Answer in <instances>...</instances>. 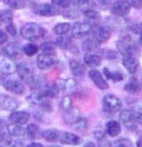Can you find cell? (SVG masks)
<instances>
[{
  "label": "cell",
  "mask_w": 142,
  "mask_h": 147,
  "mask_svg": "<svg viewBox=\"0 0 142 147\" xmlns=\"http://www.w3.org/2000/svg\"><path fill=\"white\" fill-rule=\"evenodd\" d=\"M21 36L29 41H35L46 36V31L36 22H27L21 27Z\"/></svg>",
  "instance_id": "cell-1"
},
{
  "label": "cell",
  "mask_w": 142,
  "mask_h": 147,
  "mask_svg": "<svg viewBox=\"0 0 142 147\" xmlns=\"http://www.w3.org/2000/svg\"><path fill=\"white\" fill-rule=\"evenodd\" d=\"M117 47H118L119 53L123 57L134 56V54L137 53V46L130 36L120 37L117 41Z\"/></svg>",
  "instance_id": "cell-2"
},
{
  "label": "cell",
  "mask_w": 142,
  "mask_h": 147,
  "mask_svg": "<svg viewBox=\"0 0 142 147\" xmlns=\"http://www.w3.org/2000/svg\"><path fill=\"white\" fill-rule=\"evenodd\" d=\"M102 106L103 109L108 113H117L121 109L122 107V101L120 100L115 95H106L102 99Z\"/></svg>",
  "instance_id": "cell-3"
},
{
  "label": "cell",
  "mask_w": 142,
  "mask_h": 147,
  "mask_svg": "<svg viewBox=\"0 0 142 147\" xmlns=\"http://www.w3.org/2000/svg\"><path fill=\"white\" fill-rule=\"evenodd\" d=\"M91 34H92V37L97 40L99 44H102V42L108 41L109 38L111 37V30L107 26L96 25L91 29Z\"/></svg>",
  "instance_id": "cell-4"
},
{
  "label": "cell",
  "mask_w": 142,
  "mask_h": 147,
  "mask_svg": "<svg viewBox=\"0 0 142 147\" xmlns=\"http://www.w3.org/2000/svg\"><path fill=\"white\" fill-rule=\"evenodd\" d=\"M92 26L88 22H76L73 26H71V35L73 38H84L89 34H91Z\"/></svg>",
  "instance_id": "cell-5"
},
{
  "label": "cell",
  "mask_w": 142,
  "mask_h": 147,
  "mask_svg": "<svg viewBox=\"0 0 142 147\" xmlns=\"http://www.w3.org/2000/svg\"><path fill=\"white\" fill-rule=\"evenodd\" d=\"M131 6L130 2L127 0H118L111 7V12L117 17H125L130 13Z\"/></svg>",
  "instance_id": "cell-6"
},
{
  "label": "cell",
  "mask_w": 142,
  "mask_h": 147,
  "mask_svg": "<svg viewBox=\"0 0 142 147\" xmlns=\"http://www.w3.org/2000/svg\"><path fill=\"white\" fill-rule=\"evenodd\" d=\"M120 121L123 124L124 126L130 130H134L137 128V121H135V114L132 110L129 109H123L120 111L119 115Z\"/></svg>",
  "instance_id": "cell-7"
},
{
  "label": "cell",
  "mask_w": 142,
  "mask_h": 147,
  "mask_svg": "<svg viewBox=\"0 0 142 147\" xmlns=\"http://www.w3.org/2000/svg\"><path fill=\"white\" fill-rule=\"evenodd\" d=\"M16 71H17L18 76H19L26 84L29 83L30 79L36 75L35 71H33L32 66L27 64V63H20V64L16 67Z\"/></svg>",
  "instance_id": "cell-8"
},
{
  "label": "cell",
  "mask_w": 142,
  "mask_h": 147,
  "mask_svg": "<svg viewBox=\"0 0 142 147\" xmlns=\"http://www.w3.org/2000/svg\"><path fill=\"white\" fill-rule=\"evenodd\" d=\"M33 11L37 15H40V16H44V17H51V16H56V15L59 13L58 8H56L54 6L49 5V3L35 5Z\"/></svg>",
  "instance_id": "cell-9"
},
{
  "label": "cell",
  "mask_w": 142,
  "mask_h": 147,
  "mask_svg": "<svg viewBox=\"0 0 142 147\" xmlns=\"http://www.w3.org/2000/svg\"><path fill=\"white\" fill-rule=\"evenodd\" d=\"M89 77L92 80V83L97 86L99 89L101 90H106L109 88V84L107 83L106 78L102 76V74L97 69H91L89 71Z\"/></svg>",
  "instance_id": "cell-10"
},
{
  "label": "cell",
  "mask_w": 142,
  "mask_h": 147,
  "mask_svg": "<svg viewBox=\"0 0 142 147\" xmlns=\"http://www.w3.org/2000/svg\"><path fill=\"white\" fill-rule=\"evenodd\" d=\"M19 107L17 99L10 97L8 95H0V109L6 111H15Z\"/></svg>",
  "instance_id": "cell-11"
},
{
  "label": "cell",
  "mask_w": 142,
  "mask_h": 147,
  "mask_svg": "<svg viewBox=\"0 0 142 147\" xmlns=\"http://www.w3.org/2000/svg\"><path fill=\"white\" fill-rule=\"evenodd\" d=\"M3 88L8 92L16 94V95H21L25 92V86L21 82L17 79H8L3 83Z\"/></svg>",
  "instance_id": "cell-12"
},
{
  "label": "cell",
  "mask_w": 142,
  "mask_h": 147,
  "mask_svg": "<svg viewBox=\"0 0 142 147\" xmlns=\"http://www.w3.org/2000/svg\"><path fill=\"white\" fill-rule=\"evenodd\" d=\"M54 64H56V59L53 56L40 54L37 57V66L40 70H47V69L51 68Z\"/></svg>",
  "instance_id": "cell-13"
},
{
  "label": "cell",
  "mask_w": 142,
  "mask_h": 147,
  "mask_svg": "<svg viewBox=\"0 0 142 147\" xmlns=\"http://www.w3.org/2000/svg\"><path fill=\"white\" fill-rule=\"evenodd\" d=\"M29 118H30L29 113L23 111V110H20V111L15 110L9 116V120L11 121V124H17V125H21V126L27 124Z\"/></svg>",
  "instance_id": "cell-14"
},
{
  "label": "cell",
  "mask_w": 142,
  "mask_h": 147,
  "mask_svg": "<svg viewBox=\"0 0 142 147\" xmlns=\"http://www.w3.org/2000/svg\"><path fill=\"white\" fill-rule=\"evenodd\" d=\"M57 86V88L60 90L67 92H72L76 90V87H77V82L72 78H67V79H59L57 83L54 84Z\"/></svg>",
  "instance_id": "cell-15"
},
{
  "label": "cell",
  "mask_w": 142,
  "mask_h": 147,
  "mask_svg": "<svg viewBox=\"0 0 142 147\" xmlns=\"http://www.w3.org/2000/svg\"><path fill=\"white\" fill-rule=\"evenodd\" d=\"M59 139L62 144L66 145H80L82 143L81 137H79L78 135L70 133V131H63L61 134V136H59Z\"/></svg>",
  "instance_id": "cell-16"
},
{
  "label": "cell",
  "mask_w": 142,
  "mask_h": 147,
  "mask_svg": "<svg viewBox=\"0 0 142 147\" xmlns=\"http://www.w3.org/2000/svg\"><path fill=\"white\" fill-rule=\"evenodd\" d=\"M122 65L130 74H134L138 70L139 61L134 56H129V57H123L122 58Z\"/></svg>",
  "instance_id": "cell-17"
},
{
  "label": "cell",
  "mask_w": 142,
  "mask_h": 147,
  "mask_svg": "<svg viewBox=\"0 0 142 147\" xmlns=\"http://www.w3.org/2000/svg\"><path fill=\"white\" fill-rule=\"evenodd\" d=\"M1 51L5 56H7L8 58H15L19 55V47L16 42H7L5 44L2 48H1Z\"/></svg>",
  "instance_id": "cell-18"
},
{
  "label": "cell",
  "mask_w": 142,
  "mask_h": 147,
  "mask_svg": "<svg viewBox=\"0 0 142 147\" xmlns=\"http://www.w3.org/2000/svg\"><path fill=\"white\" fill-rule=\"evenodd\" d=\"M16 71V66L9 58H0V74L10 75Z\"/></svg>",
  "instance_id": "cell-19"
},
{
  "label": "cell",
  "mask_w": 142,
  "mask_h": 147,
  "mask_svg": "<svg viewBox=\"0 0 142 147\" xmlns=\"http://www.w3.org/2000/svg\"><path fill=\"white\" fill-rule=\"evenodd\" d=\"M83 17L86 18V20H87V22H88L89 25H93V26L98 25V22L101 19L100 13L98 12L97 10H93V9L84 10L83 11Z\"/></svg>",
  "instance_id": "cell-20"
},
{
  "label": "cell",
  "mask_w": 142,
  "mask_h": 147,
  "mask_svg": "<svg viewBox=\"0 0 142 147\" xmlns=\"http://www.w3.org/2000/svg\"><path fill=\"white\" fill-rule=\"evenodd\" d=\"M69 67H70V70L73 76L76 77H79V76H82L84 71H86V66L84 64H82L79 60H74L72 59L69 63Z\"/></svg>",
  "instance_id": "cell-21"
},
{
  "label": "cell",
  "mask_w": 142,
  "mask_h": 147,
  "mask_svg": "<svg viewBox=\"0 0 142 147\" xmlns=\"http://www.w3.org/2000/svg\"><path fill=\"white\" fill-rule=\"evenodd\" d=\"M107 134L111 137H115L121 133V125L115 120H109L106 125Z\"/></svg>",
  "instance_id": "cell-22"
},
{
  "label": "cell",
  "mask_w": 142,
  "mask_h": 147,
  "mask_svg": "<svg viewBox=\"0 0 142 147\" xmlns=\"http://www.w3.org/2000/svg\"><path fill=\"white\" fill-rule=\"evenodd\" d=\"M83 61L88 67H91L94 69L96 67L101 65V57L97 54H87L83 57Z\"/></svg>",
  "instance_id": "cell-23"
},
{
  "label": "cell",
  "mask_w": 142,
  "mask_h": 147,
  "mask_svg": "<svg viewBox=\"0 0 142 147\" xmlns=\"http://www.w3.org/2000/svg\"><path fill=\"white\" fill-rule=\"evenodd\" d=\"M7 130H8V134L11 137H21L26 134V129L21 125H17V124L7 125Z\"/></svg>",
  "instance_id": "cell-24"
},
{
  "label": "cell",
  "mask_w": 142,
  "mask_h": 147,
  "mask_svg": "<svg viewBox=\"0 0 142 147\" xmlns=\"http://www.w3.org/2000/svg\"><path fill=\"white\" fill-rule=\"evenodd\" d=\"M79 117H80L79 111L77 109H74V108H71V109L66 111V114H64V116H63V119H64V121H66L67 124L73 125L77 120L79 119Z\"/></svg>",
  "instance_id": "cell-25"
},
{
  "label": "cell",
  "mask_w": 142,
  "mask_h": 147,
  "mask_svg": "<svg viewBox=\"0 0 142 147\" xmlns=\"http://www.w3.org/2000/svg\"><path fill=\"white\" fill-rule=\"evenodd\" d=\"M99 45H100V44L93 37H90V38H87V39L83 41L82 48H83L87 53H92V51L97 50L98 48H99Z\"/></svg>",
  "instance_id": "cell-26"
},
{
  "label": "cell",
  "mask_w": 142,
  "mask_h": 147,
  "mask_svg": "<svg viewBox=\"0 0 142 147\" xmlns=\"http://www.w3.org/2000/svg\"><path fill=\"white\" fill-rule=\"evenodd\" d=\"M42 95H44L46 98H54L58 96L59 94V89L57 88L56 85H50V86H44L42 89H40Z\"/></svg>",
  "instance_id": "cell-27"
},
{
  "label": "cell",
  "mask_w": 142,
  "mask_h": 147,
  "mask_svg": "<svg viewBox=\"0 0 142 147\" xmlns=\"http://www.w3.org/2000/svg\"><path fill=\"white\" fill-rule=\"evenodd\" d=\"M71 29V25L68 22H59L53 27V32L58 36H63L66 35Z\"/></svg>",
  "instance_id": "cell-28"
},
{
  "label": "cell",
  "mask_w": 142,
  "mask_h": 147,
  "mask_svg": "<svg viewBox=\"0 0 142 147\" xmlns=\"http://www.w3.org/2000/svg\"><path fill=\"white\" fill-rule=\"evenodd\" d=\"M71 37L63 35V36H58L57 40H56V46H58L61 49H68L71 46L72 41H71Z\"/></svg>",
  "instance_id": "cell-29"
},
{
  "label": "cell",
  "mask_w": 142,
  "mask_h": 147,
  "mask_svg": "<svg viewBox=\"0 0 142 147\" xmlns=\"http://www.w3.org/2000/svg\"><path fill=\"white\" fill-rule=\"evenodd\" d=\"M41 136L47 140V142H56L59 138V131L57 129H46L41 133Z\"/></svg>",
  "instance_id": "cell-30"
},
{
  "label": "cell",
  "mask_w": 142,
  "mask_h": 147,
  "mask_svg": "<svg viewBox=\"0 0 142 147\" xmlns=\"http://www.w3.org/2000/svg\"><path fill=\"white\" fill-rule=\"evenodd\" d=\"M124 90L130 94H137L140 90V85L138 83V80L135 78H131L124 86Z\"/></svg>",
  "instance_id": "cell-31"
},
{
  "label": "cell",
  "mask_w": 142,
  "mask_h": 147,
  "mask_svg": "<svg viewBox=\"0 0 142 147\" xmlns=\"http://www.w3.org/2000/svg\"><path fill=\"white\" fill-rule=\"evenodd\" d=\"M26 135L28 138L30 139H36L39 137L40 135V130H39V126L37 124H30L28 125V127L26 128Z\"/></svg>",
  "instance_id": "cell-32"
},
{
  "label": "cell",
  "mask_w": 142,
  "mask_h": 147,
  "mask_svg": "<svg viewBox=\"0 0 142 147\" xmlns=\"http://www.w3.org/2000/svg\"><path fill=\"white\" fill-rule=\"evenodd\" d=\"M13 20V12L10 9L0 10V21L3 24H10Z\"/></svg>",
  "instance_id": "cell-33"
},
{
  "label": "cell",
  "mask_w": 142,
  "mask_h": 147,
  "mask_svg": "<svg viewBox=\"0 0 142 147\" xmlns=\"http://www.w3.org/2000/svg\"><path fill=\"white\" fill-rule=\"evenodd\" d=\"M56 47L57 46L52 42H44L41 46L39 47V49L42 51V54L53 56L56 54Z\"/></svg>",
  "instance_id": "cell-34"
},
{
  "label": "cell",
  "mask_w": 142,
  "mask_h": 147,
  "mask_svg": "<svg viewBox=\"0 0 142 147\" xmlns=\"http://www.w3.org/2000/svg\"><path fill=\"white\" fill-rule=\"evenodd\" d=\"M22 51H23V54L28 57H32V56H35L38 51H39V47L37 46L36 44H27L26 46L22 48Z\"/></svg>",
  "instance_id": "cell-35"
},
{
  "label": "cell",
  "mask_w": 142,
  "mask_h": 147,
  "mask_svg": "<svg viewBox=\"0 0 142 147\" xmlns=\"http://www.w3.org/2000/svg\"><path fill=\"white\" fill-rule=\"evenodd\" d=\"M110 147H133V143L129 138H120L112 142Z\"/></svg>",
  "instance_id": "cell-36"
},
{
  "label": "cell",
  "mask_w": 142,
  "mask_h": 147,
  "mask_svg": "<svg viewBox=\"0 0 142 147\" xmlns=\"http://www.w3.org/2000/svg\"><path fill=\"white\" fill-rule=\"evenodd\" d=\"M3 2L12 9H22L26 6L25 0H3Z\"/></svg>",
  "instance_id": "cell-37"
},
{
  "label": "cell",
  "mask_w": 142,
  "mask_h": 147,
  "mask_svg": "<svg viewBox=\"0 0 142 147\" xmlns=\"http://www.w3.org/2000/svg\"><path fill=\"white\" fill-rule=\"evenodd\" d=\"M62 16L68 19H77L80 17V11L76 8H68L64 12H62Z\"/></svg>",
  "instance_id": "cell-38"
},
{
  "label": "cell",
  "mask_w": 142,
  "mask_h": 147,
  "mask_svg": "<svg viewBox=\"0 0 142 147\" xmlns=\"http://www.w3.org/2000/svg\"><path fill=\"white\" fill-rule=\"evenodd\" d=\"M51 5L56 8L68 9L71 6V0H51Z\"/></svg>",
  "instance_id": "cell-39"
},
{
  "label": "cell",
  "mask_w": 142,
  "mask_h": 147,
  "mask_svg": "<svg viewBox=\"0 0 142 147\" xmlns=\"http://www.w3.org/2000/svg\"><path fill=\"white\" fill-rule=\"evenodd\" d=\"M73 126H74V128L78 129V130H86V129L88 128V120H87V118H83V117L80 116L79 119L73 124Z\"/></svg>",
  "instance_id": "cell-40"
},
{
  "label": "cell",
  "mask_w": 142,
  "mask_h": 147,
  "mask_svg": "<svg viewBox=\"0 0 142 147\" xmlns=\"http://www.w3.org/2000/svg\"><path fill=\"white\" fill-rule=\"evenodd\" d=\"M60 106H61L62 109H64L66 111L71 109V108H72V99H71L70 96H64L61 99Z\"/></svg>",
  "instance_id": "cell-41"
},
{
  "label": "cell",
  "mask_w": 142,
  "mask_h": 147,
  "mask_svg": "<svg viewBox=\"0 0 142 147\" xmlns=\"http://www.w3.org/2000/svg\"><path fill=\"white\" fill-rule=\"evenodd\" d=\"M11 145V136L6 133H0V146H8Z\"/></svg>",
  "instance_id": "cell-42"
},
{
  "label": "cell",
  "mask_w": 142,
  "mask_h": 147,
  "mask_svg": "<svg viewBox=\"0 0 142 147\" xmlns=\"http://www.w3.org/2000/svg\"><path fill=\"white\" fill-rule=\"evenodd\" d=\"M39 107L44 111H52V104L48 98H44V100L39 104Z\"/></svg>",
  "instance_id": "cell-43"
},
{
  "label": "cell",
  "mask_w": 142,
  "mask_h": 147,
  "mask_svg": "<svg viewBox=\"0 0 142 147\" xmlns=\"http://www.w3.org/2000/svg\"><path fill=\"white\" fill-rule=\"evenodd\" d=\"M124 78L123 74L120 73V71H113V73H111V77H110V80H112V82H115V83H118V82H122Z\"/></svg>",
  "instance_id": "cell-44"
},
{
  "label": "cell",
  "mask_w": 142,
  "mask_h": 147,
  "mask_svg": "<svg viewBox=\"0 0 142 147\" xmlns=\"http://www.w3.org/2000/svg\"><path fill=\"white\" fill-rule=\"evenodd\" d=\"M6 30H7V32L10 34L11 36H17V28L15 26V24H12V22H10V24H7V26H6Z\"/></svg>",
  "instance_id": "cell-45"
},
{
  "label": "cell",
  "mask_w": 142,
  "mask_h": 147,
  "mask_svg": "<svg viewBox=\"0 0 142 147\" xmlns=\"http://www.w3.org/2000/svg\"><path fill=\"white\" fill-rule=\"evenodd\" d=\"M132 110L135 111V114H139V113H142V101L141 100H137L134 101L132 105Z\"/></svg>",
  "instance_id": "cell-46"
},
{
  "label": "cell",
  "mask_w": 142,
  "mask_h": 147,
  "mask_svg": "<svg viewBox=\"0 0 142 147\" xmlns=\"http://www.w3.org/2000/svg\"><path fill=\"white\" fill-rule=\"evenodd\" d=\"M7 42H8V35H7V32H5V30H0V45L3 46Z\"/></svg>",
  "instance_id": "cell-47"
},
{
  "label": "cell",
  "mask_w": 142,
  "mask_h": 147,
  "mask_svg": "<svg viewBox=\"0 0 142 147\" xmlns=\"http://www.w3.org/2000/svg\"><path fill=\"white\" fill-rule=\"evenodd\" d=\"M130 6L135 9H141L142 8V0H130Z\"/></svg>",
  "instance_id": "cell-48"
},
{
  "label": "cell",
  "mask_w": 142,
  "mask_h": 147,
  "mask_svg": "<svg viewBox=\"0 0 142 147\" xmlns=\"http://www.w3.org/2000/svg\"><path fill=\"white\" fill-rule=\"evenodd\" d=\"M106 56L108 59H115V58H117V53L113 50H108L106 53Z\"/></svg>",
  "instance_id": "cell-49"
},
{
  "label": "cell",
  "mask_w": 142,
  "mask_h": 147,
  "mask_svg": "<svg viewBox=\"0 0 142 147\" xmlns=\"http://www.w3.org/2000/svg\"><path fill=\"white\" fill-rule=\"evenodd\" d=\"M94 136H96V138L99 139V140H100V139H103V138H104V133H103V131H96V133H94Z\"/></svg>",
  "instance_id": "cell-50"
},
{
  "label": "cell",
  "mask_w": 142,
  "mask_h": 147,
  "mask_svg": "<svg viewBox=\"0 0 142 147\" xmlns=\"http://www.w3.org/2000/svg\"><path fill=\"white\" fill-rule=\"evenodd\" d=\"M135 121H137V124L142 125V113L135 114Z\"/></svg>",
  "instance_id": "cell-51"
},
{
  "label": "cell",
  "mask_w": 142,
  "mask_h": 147,
  "mask_svg": "<svg viewBox=\"0 0 142 147\" xmlns=\"http://www.w3.org/2000/svg\"><path fill=\"white\" fill-rule=\"evenodd\" d=\"M5 128H7V124L3 119H0V131L3 130Z\"/></svg>",
  "instance_id": "cell-52"
},
{
  "label": "cell",
  "mask_w": 142,
  "mask_h": 147,
  "mask_svg": "<svg viewBox=\"0 0 142 147\" xmlns=\"http://www.w3.org/2000/svg\"><path fill=\"white\" fill-rule=\"evenodd\" d=\"M27 147H44V145L40 143H31V144L27 145Z\"/></svg>",
  "instance_id": "cell-53"
},
{
  "label": "cell",
  "mask_w": 142,
  "mask_h": 147,
  "mask_svg": "<svg viewBox=\"0 0 142 147\" xmlns=\"http://www.w3.org/2000/svg\"><path fill=\"white\" fill-rule=\"evenodd\" d=\"M89 1H90V0H77V3H78L79 6H86Z\"/></svg>",
  "instance_id": "cell-54"
},
{
  "label": "cell",
  "mask_w": 142,
  "mask_h": 147,
  "mask_svg": "<svg viewBox=\"0 0 142 147\" xmlns=\"http://www.w3.org/2000/svg\"><path fill=\"white\" fill-rule=\"evenodd\" d=\"M11 147H23V144L22 143H20V142H16V143H13Z\"/></svg>",
  "instance_id": "cell-55"
},
{
  "label": "cell",
  "mask_w": 142,
  "mask_h": 147,
  "mask_svg": "<svg viewBox=\"0 0 142 147\" xmlns=\"http://www.w3.org/2000/svg\"><path fill=\"white\" fill-rule=\"evenodd\" d=\"M102 6H107V5H109L110 3V0H98Z\"/></svg>",
  "instance_id": "cell-56"
},
{
  "label": "cell",
  "mask_w": 142,
  "mask_h": 147,
  "mask_svg": "<svg viewBox=\"0 0 142 147\" xmlns=\"http://www.w3.org/2000/svg\"><path fill=\"white\" fill-rule=\"evenodd\" d=\"M137 147H142V137H140L137 142Z\"/></svg>",
  "instance_id": "cell-57"
},
{
  "label": "cell",
  "mask_w": 142,
  "mask_h": 147,
  "mask_svg": "<svg viewBox=\"0 0 142 147\" xmlns=\"http://www.w3.org/2000/svg\"><path fill=\"white\" fill-rule=\"evenodd\" d=\"M84 147H94V145H93L92 143H87V145Z\"/></svg>",
  "instance_id": "cell-58"
},
{
  "label": "cell",
  "mask_w": 142,
  "mask_h": 147,
  "mask_svg": "<svg viewBox=\"0 0 142 147\" xmlns=\"http://www.w3.org/2000/svg\"><path fill=\"white\" fill-rule=\"evenodd\" d=\"M139 42H140V44L142 45V32L140 34V38H139Z\"/></svg>",
  "instance_id": "cell-59"
},
{
  "label": "cell",
  "mask_w": 142,
  "mask_h": 147,
  "mask_svg": "<svg viewBox=\"0 0 142 147\" xmlns=\"http://www.w3.org/2000/svg\"><path fill=\"white\" fill-rule=\"evenodd\" d=\"M2 80H3V79H2V74H0V84L2 83Z\"/></svg>",
  "instance_id": "cell-60"
},
{
  "label": "cell",
  "mask_w": 142,
  "mask_h": 147,
  "mask_svg": "<svg viewBox=\"0 0 142 147\" xmlns=\"http://www.w3.org/2000/svg\"><path fill=\"white\" fill-rule=\"evenodd\" d=\"M50 147H60V146H58V145H51Z\"/></svg>",
  "instance_id": "cell-61"
},
{
  "label": "cell",
  "mask_w": 142,
  "mask_h": 147,
  "mask_svg": "<svg viewBox=\"0 0 142 147\" xmlns=\"http://www.w3.org/2000/svg\"><path fill=\"white\" fill-rule=\"evenodd\" d=\"M0 147H1V146H0Z\"/></svg>",
  "instance_id": "cell-62"
}]
</instances>
